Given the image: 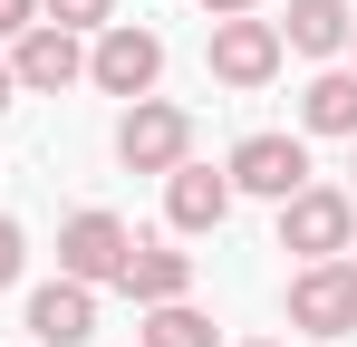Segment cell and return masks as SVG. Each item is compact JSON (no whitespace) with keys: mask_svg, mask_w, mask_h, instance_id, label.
Here are the masks:
<instances>
[{"mask_svg":"<svg viewBox=\"0 0 357 347\" xmlns=\"http://www.w3.org/2000/svg\"><path fill=\"white\" fill-rule=\"evenodd\" d=\"M203 10H213V20H241V10H251V0H203Z\"/></svg>","mask_w":357,"mask_h":347,"instance_id":"18","label":"cell"},{"mask_svg":"<svg viewBox=\"0 0 357 347\" xmlns=\"http://www.w3.org/2000/svg\"><path fill=\"white\" fill-rule=\"evenodd\" d=\"M20 261H29V241H20V222H0V289L20 280Z\"/></svg>","mask_w":357,"mask_h":347,"instance_id":"16","label":"cell"},{"mask_svg":"<svg viewBox=\"0 0 357 347\" xmlns=\"http://www.w3.org/2000/svg\"><path fill=\"white\" fill-rule=\"evenodd\" d=\"M20 29H39V0H0V39H20Z\"/></svg>","mask_w":357,"mask_h":347,"instance_id":"17","label":"cell"},{"mask_svg":"<svg viewBox=\"0 0 357 347\" xmlns=\"http://www.w3.org/2000/svg\"><path fill=\"white\" fill-rule=\"evenodd\" d=\"M10 97H20V77H10V58H0V107H10Z\"/></svg>","mask_w":357,"mask_h":347,"instance_id":"19","label":"cell"},{"mask_svg":"<svg viewBox=\"0 0 357 347\" xmlns=\"http://www.w3.org/2000/svg\"><path fill=\"white\" fill-rule=\"evenodd\" d=\"M135 347H213V318L183 309V299H165V309L145 318V338H135Z\"/></svg>","mask_w":357,"mask_h":347,"instance_id":"14","label":"cell"},{"mask_svg":"<svg viewBox=\"0 0 357 347\" xmlns=\"http://www.w3.org/2000/svg\"><path fill=\"white\" fill-rule=\"evenodd\" d=\"M165 213H174V231H222V222H232V174L174 164V174H165Z\"/></svg>","mask_w":357,"mask_h":347,"instance_id":"10","label":"cell"},{"mask_svg":"<svg viewBox=\"0 0 357 347\" xmlns=\"http://www.w3.org/2000/svg\"><path fill=\"white\" fill-rule=\"evenodd\" d=\"M348 29H357V10H348V0H290V20H280V49L328 58V49H348Z\"/></svg>","mask_w":357,"mask_h":347,"instance_id":"11","label":"cell"},{"mask_svg":"<svg viewBox=\"0 0 357 347\" xmlns=\"http://www.w3.org/2000/svg\"><path fill=\"white\" fill-rule=\"evenodd\" d=\"M183 145H193V116L165 107V97H135V107H126V125H116L126 174H174V164H183Z\"/></svg>","mask_w":357,"mask_h":347,"instance_id":"3","label":"cell"},{"mask_svg":"<svg viewBox=\"0 0 357 347\" xmlns=\"http://www.w3.org/2000/svg\"><path fill=\"white\" fill-rule=\"evenodd\" d=\"M299 183H309V145H299V135H241L232 145V193L290 203Z\"/></svg>","mask_w":357,"mask_h":347,"instance_id":"5","label":"cell"},{"mask_svg":"<svg viewBox=\"0 0 357 347\" xmlns=\"http://www.w3.org/2000/svg\"><path fill=\"white\" fill-rule=\"evenodd\" d=\"M107 10L116 0H39V20H59V29H107Z\"/></svg>","mask_w":357,"mask_h":347,"instance_id":"15","label":"cell"},{"mask_svg":"<svg viewBox=\"0 0 357 347\" xmlns=\"http://www.w3.org/2000/svg\"><path fill=\"white\" fill-rule=\"evenodd\" d=\"M271 68H280V20H251V10L213 20V77L222 87H261Z\"/></svg>","mask_w":357,"mask_h":347,"instance_id":"8","label":"cell"},{"mask_svg":"<svg viewBox=\"0 0 357 347\" xmlns=\"http://www.w3.org/2000/svg\"><path fill=\"white\" fill-rule=\"evenodd\" d=\"M290 328H309V338H348L357 328V270L348 261H309L290 280Z\"/></svg>","mask_w":357,"mask_h":347,"instance_id":"4","label":"cell"},{"mask_svg":"<svg viewBox=\"0 0 357 347\" xmlns=\"http://www.w3.org/2000/svg\"><path fill=\"white\" fill-rule=\"evenodd\" d=\"M10 77H20L29 97H59V87H77V77H87V49H77V29H59V20L20 29V49H10Z\"/></svg>","mask_w":357,"mask_h":347,"instance_id":"6","label":"cell"},{"mask_svg":"<svg viewBox=\"0 0 357 347\" xmlns=\"http://www.w3.org/2000/svg\"><path fill=\"white\" fill-rule=\"evenodd\" d=\"M299 125L309 135H357V68H328L299 87Z\"/></svg>","mask_w":357,"mask_h":347,"instance_id":"13","label":"cell"},{"mask_svg":"<svg viewBox=\"0 0 357 347\" xmlns=\"http://www.w3.org/2000/svg\"><path fill=\"white\" fill-rule=\"evenodd\" d=\"M348 145H357V135H348ZM348 203H357V155H348Z\"/></svg>","mask_w":357,"mask_h":347,"instance_id":"20","label":"cell"},{"mask_svg":"<svg viewBox=\"0 0 357 347\" xmlns=\"http://www.w3.org/2000/svg\"><path fill=\"white\" fill-rule=\"evenodd\" d=\"M126 251H135V231L116 222V213H77V222L59 231V280H116L126 270Z\"/></svg>","mask_w":357,"mask_h":347,"instance_id":"7","label":"cell"},{"mask_svg":"<svg viewBox=\"0 0 357 347\" xmlns=\"http://www.w3.org/2000/svg\"><path fill=\"white\" fill-rule=\"evenodd\" d=\"M261 347H271V338H261Z\"/></svg>","mask_w":357,"mask_h":347,"instance_id":"22","label":"cell"},{"mask_svg":"<svg viewBox=\"0 0 357 347\" xmlns=\"http://www.w3.org/2000/svg\"><path fill=\"white\" fill-rule=\"evenodd\" d=\"M348 58H357V29H348Z\"/></svg>","mask_w":357,"mask_h":347,"instance_id":"21","label":"cell"},{"mask_svg":"<svg viewBox=\"0 0 357 347\" xmlns=\"http://www.w3.org/2000/svg\"><path fill=\"white\" fill-rule=\"evenodd\" d=\"M87 77H97L107 97H145V87L165 77V39H155V29H135V20H107V29H97V49H87Z\"/></svg>","mask_w":357,"mask_h":347,"instance_id":"2","label":"cell"},{"mask_svg":"<svg viewBox=\"0 0 357 347\" xmlns=\"http://www.w3.org/2000/svg\"><path fill=\"white\" fill-rule=\"evenodd\" d=\"M29 338H39V347H87V338H97V289H87V280L29 289Z\"/></svg>","mask_w":357,"mask_h":347,"instance_id":"9","label":"cell"},{"mask_svg":"<svg viewBox=\"0 0 357 347\" xmlns=\"http://www.w3.org/2000/svg\"><path fill=\"white\" fill-rule=\"evenodd\" d=\"M348 231H357V203L328 193V183H299L290 203H280V251H299V261H338Z\"/></svg>","mask_w":357,"mask_h":347,"instance_id":"1","label":"cell"},{"mask_svg":"<svg viewBox=\"0 0 357 347\" xmlns=\"http://www.w3.org/2000/svg\"><path fill=\"white\" fill-rule=\"evenodd\" d=\"M116 289H126V299H145V309H165V299L193 289V251H126Z\"/></svg>","mask_w":357,"mask_h":347,"instance_id":"12","label":"cell"}]
</instances>
